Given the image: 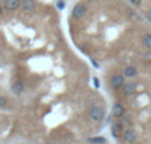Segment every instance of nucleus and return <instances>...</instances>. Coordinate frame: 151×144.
Listing matches in <instances>:
<instances>
[{"mask_svg": "<svg viewBox=\"0 0 151 144\" xmlns=\"http://www.w3.org/2000/svg\"><path fill=\"white\" fill-rule=\"evenodd\" d=\"M21 7L27 12H33L36 9V1L35 0H21Z\"/></svg>", "mask_w": 151, "mask_h": 144, "instance_id": "nucleus-8", "label": "nucleus"}, {"mask_svg": "<svg viewBox=\"0 0 151 144\" xmlns=\"http://www.w3.org/2000/svg\"><path fill=\"white\" fill-rule=\"evenodd\" d=\"M89 142L93 143V144H102V143L106 142V139H105V138H101V136H98V138H90V139H89Z\"/></svg>", "mask_w": 151, "mask_h": 144, "instance_id": "nucleus-13", "label": "nucleus"}, {"mask_svg": "<svg viewBox=\"0 0 151 144\" xmlns=\"http://www.w3.org/2000/svg\"><path fill=\"white\" fill-rule=\"evenodd\" d=\"M21 5V0H4L3 7L8 11H16Z\"/></svg>", "mask_w": 151, "mask_h": 144, "instance_id": "nucleus-5", "label": "nucleus"}, {"mask_svg": "<svg viewBox=\"0 0 151 144\" xmlns=\"http://www.w3.org/2000/svg\"><path fill=\"white\" fill-rule=\"evenodd\" d=\"M143 46L147 48V49H151V33L146 34L143 37Z\"/></svg>", "mask_w": 151, "mask_h": 144, "instance_id": "nucleus-12", "label": "nucleus"}, {"mask_svg": "<svg viewBox=\"0 0 151 144\" xmlns=\"http://www.w3.org/2000/svg\"><path fill=\"white\" fill-rule=\"evenodd\" d=\"M72 15H73V17H76V19L83 17V16L86 15V7L83 4H81V3L80 4H76L73 11H72Z\"/></svg>", "mask_w": 151, "mask_h": 144, "instance_id": "nucleus-4", "label": "nucleus"}, {"mask_svg": "<svg viewBox=\"0 0 151 144\" xmlns=\"http://www.w3.org/2000/svg\"><path fill=\"white\" fill-rule=\"evenodd\" d=\"M11 89H12V93L13 94H16V95H20L21 93L24 91V83L21 81H15L12 83V86H11Z\"/></svg>", "mask_w": 151, "mask_h": 144, "instance_id": "nucleus-9", "label": "nucleus"}, {"mask_svg": "<svg viewBox=\"0 0 151 144\" xmlns=\"http://www.w3.org/2000/svg\"><path fill=\"white\" fill-rule=\"evenodd\" d=\"M122 139H123V142H126V143H134L137 140V132H135V130L134 128H126L125 131L122 132Z\"/></svg>", "mask_w": 151, "mask_h": 144, "instance_id": "nucleus-2", "label": "nucleus"}, {"mask_svg": "<svg viewBox=\"0 0 151 144\" xmlns=\"http://www.w3.org/2000/svg\"><path fill=\"white\" fill-rule=\"evenodd\" d=\"M146 19H147V20H149L150 21V23H151V9L149 11V12H147L146 13Z\"/></svg>", "mask_w": 151, "mask_h": 144, "instance_id": "nucleus-17", "label": "nucleus"}, {"mask_svg": "<svg viewBox=\"0 0 151 144\" xmlns=\"http://www.w3.org/2000/svg\"><path fill=\"white\" fill-rule=\"evenodd\" d=\"M137 68H134V66H127V68H125V71H123V76H125V78H133V77L137 76Z\"/></svg>", "mask_w": 151, "mask_h": 144, "instance_id": "nucleus-10", "label": "nucleus"}, {"mask_svg": "<svg viewBox=\"0 0 151 144\" xmlns=\"http://www.w3.org/2000/svg\"><path fill=\"white\" fill-rule=\"evenodd\" d=\"M129 1H130L131 4H134V5H139L142 3V0H129Z\"/></svg>", "mask_w": 151, "mask_h": 144, "instance_id": "nucleus-15", "label": "nucleus"}, {"mask_svg": "<svg viewBox=\"0 0 151 144\" xmlns=\"http://www.w3.org/2000/svg\"><path fill=\"white\" fill-rule=\"evenodd\" d=\"M93 83H94V86H96L97 89H98V86H99V81H98V79L94 78V79H93Z\"/></svg>", "mask_w": 151, "mask_h": 144, "instance_id": "nucleus-16", "label": "nucleus"}, {"mask_svg": "<svg viewBox=\"0 0 151 144\" xmlns=\"http://www.w3.org/2000/svg\"><path fill=\"white\" fill-rule=\"evenodd\" d=\"M1 15H3V7L0 5V16H1Z\"/></svg>", "mask_w": 151, "mask_h": 144, "instance_id": "nucleus-19", "label": "nucleus"}, {"mask_svg": "<svg viewBox=\"0 0 151 144\" xmlns=\"http://www.w3.org/2000/svg\"><path fill=\"white\" fill-rule=\"evenodd\" d=\"M7 106V99L3 95H0V108H4Z\"/></svg>", "mask_w": 151, "mask_h": 144, "instance_id": "nucleus-14", "label": "nucleus"}, {"mask_svg": "<svg viewBox=\"0 0 151 144\" xmlns=\"http://www.w3.org/2000/svg\"><path fill=\"white\" fill-rule=\"evenodd\" d=\"M123 93H125L126 95H133L134 93L137 91V83L135 82H126V83H123Z\"/></svg>", "mask_w": 151, "mask_h": 144, "instance_id": "nucleus-7", "label": "nucleus"}, {"mask_svg": "<svg viewBox=\"0 0 151 144\" xmlns=\"http://www.w3.org/2000/svg\"><path fill=\"white\" fill-rule=\"evenodd\" d=\"M57 4H58V8H60V9H61V8L64 7V3H63V1H58Z\"/></svg>", "mask_w": 151, "mask_h": 144, "instance_id": "nucleus-18", "label": "nucleus"}, {"mask_svg": "<svg viewBox=\"0 0 151 144\" xmlns=\"http://www.w3.org/2000/svg\"><path fill=\"white\" fill-rule=\"evenodd\" d=\"M121 132H122V124L121 123H114L111 127V134L115 138V139H118V138L121 136Z\"/></svg>", "mask_w": 151, "mask_h": 144, "instance_id": "nucleus-11", "label": "nucleus"}, {"mask_svg": "<svg viewBox=\"0 0 151 144\" xmlns=\"http://www.w3.org/2000/svg\"><path fill=\"white\" fill-rule=\"evenodd\" d=\"M110 83H111L113 89H115V90L122 89L123 83H125V76H122V74H114V76L111 77Z\"/></svg>", "mask_w": 151, "mask_h": 144, "instance_id": "nucleus-3", "label": "nucleus"}, {"mask_svg": "<svg viewBox=\"0 0 151 144\" xmlns=\"http://www.w3.org/2000/svg\"><path fill=\"white\" fill-rule=\"evenodd\" d=\"M125 106L122 105V103H114V106H113V115L115 116V118H122L123 115H125Z\"/></svg>", "mask_w": 151, "mask_h": 144, "instance_id": "nucleus-6", "label": "nucleus"}, {"mask_svg": "<svg viewBox=\"0 0 151 144\" xmlns=\"http://www.w3.org/2000/svg\"><path fill=\"white\" fill-rule=\"evenodd\" d=\"M105 116V108L101 105H93L90 108V119L96 123L101 122Z\"/></svg>", "mask_w": 151, "mask_h": 144, "instance_id": "nucleus-1", "label": "nucleus"}]
</instances>
